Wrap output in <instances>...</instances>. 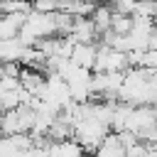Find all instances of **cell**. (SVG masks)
<instances>
[{"label": "cell", "instance_id": "obj_1", "mask_svg": "<svg viewBox=\"0 0 157 157\" xmlns=\"http://www.w3.org/2000/svg\"><path fill=\"white\" fill-rule=\"evenodd\" d=\"M110 135V128L93 120V118H81L74 125V140L83 147L86 155H96V150L103 145V140Z\"/></svg>", "mask_w": 157, "mask_h": 157}, {"label": "cell", "instance_id": "obj_4", "mask_svg": "<svg viewBox=\"0 0 157 157\" xmlns=\"http://www.w3.org/2000/svg\"><path fill=\"white\" fill-rule=\"evenodd\" d=\"M91 22L96 25L98 34L108 32V29H110V25H113V10H110V5H96L93 15H91Z\"/></svg>", "mask_w": 157, "mask_h": 157}, {"label": "cell", "instance_id": "obj_2", "mask_svg": "<svg viewBox=\"0 0 157 157\" xmlns=\"http://www.w3.org/2000/svg\"><path fill=\"white\" fill-rule=\"evenodd\" d=\"M96 56H98V44H76L71 52V64L86 71H93L96 66Z\"/></svg>", "mask_w": 157, "mask_h": 157}, {"label": "cell", "instance_id": "obj_3", "mask_svg": "<svg viewBox=\"0 0 157 157\" xmlns=\"http://www.w3.org/2000/svg\"><path fill=\"white\" fill-rule=\"evenodd\" d=\"M49 157H83V147L71 137V140H61V142H49Z\"/></svg>", "mask_w": 157, "mask_h": 157}]
</instances>
